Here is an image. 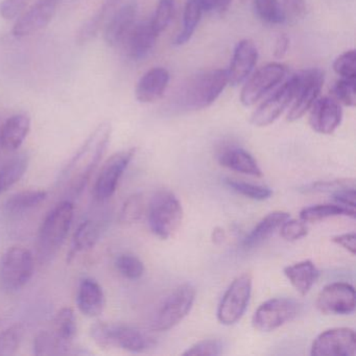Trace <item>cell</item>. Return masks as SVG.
Masks as SVG:
<instances>
[{"label": "cell", "mask_w": 356, "mask_h": 356, "mask_svg": "<svg viewBox=\"0 0 356 356\" xmlns=\"http://www.w3.org/2000/svg\"><path fill=\"white\" fill-rule=\"evenodd\" d=\"M111 134L110 122L99 124L66 165L62 172L61 182L72 197H79L84 191L95 168L107 151Z\"/></svg>", "instance_id": "6da1fadb"}, {"label": "cell", "mask_w": 356, "mask_h": 356, "mask_svg": "<svg viewBox=\"0 0 356 356\" xmlns=\"http://www.w3.org/2000/svg\"><path fill=\"white\" fill-rule=\"evenodd\" d=\"M74 205L70 200L60 202L45 216L39 229L38 256L41 262H49L57 255L72 227Z\"/></svg>", "instance_id": "7a4b0ae2"}, {"label": "cell", "mask_w": 356, "mask_h": 356, "mask_svg": "<svg viewBox=\"0 0 356 356\" xmlns=\"http://www.w3.org/2000/svg\"><path fill=\"white\" fill-rule=\"evenodd\" d=\"M227 70L199 72L183 87L180 104L186 110H202L211 106L228 85Z\"/></svg>", "instance_id": "3957f363"}, {"label": "cell", "mask_w": 356, "mask_h": 356, "mask_svg": "<svg viewBox=\"0 0 356 356\" xmlns=\"http://www.w3.org/2000/svg\"><path fill=\"white\" fill-rule=\"evenodd\" d=\"M90 335L101 349L120 348L126 351L140 353L154 346L153 339L138 329L126 325L97 322L91 326Z\"/></svg>", "instance_id": "277c9868"}, {"label": "cell", "mask_w": 356, "mask_h": 356, "mask_svg": "<svg viewBox=\"0 0 356 356\" xmlns=\"http://www.w3.org/2000/svg\"><path fill=\"white\" fill-rule=\"evenodd\" d=\"M147 218L156 236L170 238L182 224V205L172 191L161 189L152 197L147 205Z\"/></svg>", "instance_id": "5b68a950"}, {"label": "cell", "mask_w": 356, "mask_h": 356, "mask_svg": "<svg viewBox=\"0 0 356 356\" xmlns=\"http://www.w3.org/2000/svg\"><path fill=\"white\" fill-rule=\"evenodd\" d=\"M34 257L26 248L14 245L0 259V285L8 293L24 289L34 274Z\"/></svg>", "instance_id": "8992f818"}, {"label": "cell", "mask_w": 356, "mask_h": 356, "mask_svg": "<svg viewBox=\"0 0 356 356\" xmlns=\"http://www.w3.org/2000/svg\"><path fill=\"white\" fill-rule=\"evenodd\" d=\"M195 300V289L189 283L180 285L166 298L152 322L154 331L162 332L174 328L191 312Z\"/></svg>", "instance_id": "52a82bcc"}, {"label": "cell", "mask_w": 356, "mask_h": 356, "mask_svg": "<svg viewBox=\"0 0 356 356\" xmlns=\"http://www.w3.org/2000/svg\"><path fill=\"white\" fill-rule=\"evenodd\" d=\"M252 293V276L248 273L231 283L218 308V318L222 325L235 324L243 318Z\"/></svg>", "instance_id": "ba28073f"}, {"label": "cell", "mask_w": 356, "mask_h": 356, "mask_svg": "<svg viewBox=\"0 0 356 356\" xmlns=\"http://www.w3.org/2000/svg\"><path fill=\"white\" fill-rule=\"evenodd\" d=\"M301 304L289 298H273L262 303L253 316L254 328L261 332H270L295 318Z\"/></svg>", "instance_id": "9c48e42d"}, {"label": "cell", "mask_w": 356, "mask_h": 356, "mask_svg": "<svg viewBox=\"0 0 356 356\" xmlns=\"http://www.w3.org/2000/svg\"><path fill=\"white\" fill-rule=\"evenodd\" d=\"M296 76L298 80L297 92L287 114V120L291 122L300 120L309 111L324 85V72L318 68L303 70Z\"/></svg>", "instance_id": "30bf717a"}, {"label": "cell", "mask_w": 356, "mask_h": 356, "mask_svg": "<svg viewBox=\"0 0 356 356\" xmlns=\"http://www.w3.org/2000/svg\"><path fill=\"white\" fill-rule=\"evenodd\" d=\"M136 153V149H124L113 154L104 163L95 184V197L105 202L115 193L118 183Z\"/></svg>", "instance_id": "8fae6325"}, {"label": "cell", "mask_w": 356, "mask_h": 356, "mask_svg": "<svg viewBox=\"0 0 356 356\" xmlns=\"http://www.w3.org/2000/svg\"><path fill=\"white\" fill-rule=\"evenodd\" d=\"M287 70L280 63H270L262 66L245 82L241 93V102L245 107L255 105L266 93L282 82Z\"/></svg>", "instance_id": "7c38bea8"}, {"label": "cell", "mask_w": 356, "mask_h": 356, "mask_svg": "<svg viewBox=\"0 0 356 356\" xmlns=\"http://www.w3.org/2000/svg\"><path fill=\"white\" fill-rule=\"evenodd\" d=\"M297 88L298 80L295 74L254 111L252 124L256 127H266L278 120L279 116L293 103Z\"/></svg>", "instance_id": "4fadbf2b"}, {"label": "cell", "mask_w": 356, "mask_h": 356, "mask_svg": "<svg viewBox=\"0 0 356 356\" xmlns=\"http://www.w3.org/2000/svg\"><path fill=\"white\" fill-rule=\"evenodd\" d=\"M312 356H355L356 335L351 328H332L321 333L312 346Z\"/></svg>", "instance_id": "5bb4252c"}, {"label": "cell", "mask_w": 356, "mask_h": 356, "mask_svg": "<svg viewBox=\"0 0 356 356\" xmlns=\"http://www.w3.org/2000/svg\"><path fill=\"white\" fill-rule=\"evenodd\" d=\"M316 308L324 314H351L355 312V291L349 283L326 285L318 293Z\"/></svg>", "instance_id": "9a60e30c"}, {"label": "cell", "mask_w": 356, "mask_h": 356, "mask_svg": "<svg viewBox=\"0 0 356 356\" xmlns=\"http://www.w3.org/2000/svg\"><path fill=\"white\" fill-rule=\"evenodd\" d=\"M60 0H38L14 24L13 35L26 37L49 26L57 11Z\"/></svg>", "instance_id": "2e32d148"}, {"label": "cell", "mask_w": 356, "mask_h": 356, "mask_svg": "<svg viewBox=\"0 0 356 356\" xmlns=\"http://www.w3.org/2000/svg\"><path fill=\"white\" fill-rule=\"evenodd\" d=\"M309 110L310 127L318 134H332L341 124L343 111L333 97H318Z\"/></svg>", "instance_id": "e0dca14e"}, {"label": "cell", "mask_w": 356, "mask_h": 356, "mask_svg": "<svg viewBox=\"0 0 356 356\" xmlns=\"http://www.w3.org/2000/svg\"><path fill=\"white\" fill-rule=\"evenodd\" d=\"M258 60V49L250 39L239 41L234 49L232 60L227 72L231 86H238L248 80Z\"/></svg>", "instance_id": "ac0fdd59"}, {"label": "cell", "mask_w": 356, "mask_h": 356, "mask_svg": "<svg viewBox=\"0 0 356 356\" xmlns=\"http://www.w3.org/2000/svg\"><path fill=\"white\" fill-rule=\"evenodd\" d=\"M138 7L137 3H126L118 8L108 20L104 32V39L110 47H118L124 43L133 26L136 24Z\"/></svg>", "instance_id": "d6986e66"}, {"label": "cell", "mask_w": 356, "mask_h": 356, "mask_svg": "<svg viewBox=\"0 0 356 356\" xmlns=\"http://www.w3.org/2000/svg\"><path fill=\"white\" fill-rule=\"evenodd\" d=\"M159 35L154 30L151 20L135 24L132 30L124 39V47L131 59L135 61L145 59L153 51Z\"/></svg>", "instance_id": "ffe728a7"}, {"label": "cell", "mask_w": 356, "mask_h": 356, "mask_svg": "<svg viewBox=\"0 0 356 356\" xmlns=\"http://www.w3.org/2000/svg\"><path fill=\"white\" fill-rule=\"evenodd\" d=\"M170 72L166 68L155 67L145 72L135 89L137 101L151 104L161 99L170 84Z\"/></svg>", "instance_id": "44dd1931"}, {"label": "cell", "mask_w": 356, "mask_h": 356, "mask_svg": "<svg viewBox=\"0 0 356 356\" xmlns=\"http://www.w3.org/2000/svg\"><path fill=\"white\" fill-rule=\"evenodd\" d=\"M76 305L80 312L89 318L103 314L106 306L105 293L97 280L92 278L81 280L76 293Z\"/></svg>", "instance_id": "7402d4cb"}, {"label": "cell", "mask_w": 356, "mask_h": 356, "mask_svg": "<svg viewBox=\"0 0 356 356\" xmlns=\"http://www.w3.org/2000/svg\"><path fill=\"white\" fill-rule=\"evenodd\" d=\"M31 131L30 116L15 114L6 120L0 129V145L7 152H15L22 147Z\"/></svg>", "instance_id": "603a6c76"}, {"label": "cell", "mask_w": 356, "mask_h": 356, "mask_svg": "<svg viewBox=\"0 0 356 356\" xmlns=\"http://www.w3.org/2000/svg\"><path fill=\"white\" fill-rule=\"evenodd\" d=\"M122 0H104L95 15L83 24L76 33V44L85 45L99 34L105 22L110 19L114 12L120 8Z\"/></svg>", "instance_id": "cb8c5ba5"}, {"label": "cell", "mask_w": 356, "mask_h": 356, "mask_svg": "<svg viewBox=\"0 0 356 356\" xmlns=\"http://www.w3.org/2000/svg\"><path fill=\"white\" fill-rule=\"evenodd\" d=\"M220 165L248 176L262 177V172L256 160L241 147H229L218 156Z\"/></svg>", "instance_id": "d4e9b609"}, {"label": "cell", "mask_w": 356, "mask_h": 356, "mask_svg": "<svg viewBox=\"0 0 356 356\" xmlns=\"http://www.w3.org/2000/svg\"><path fill=\"white\" fill-rule=\"evenodd\" d=\"M289 218H291L289 213L284 211H275L268 214L243 239V247L245 249H253L261 245L280 229L283 222H286Z\"/></svg>", "instance_id": "484cf974"}, {"label": "cell", "mask_w": 356, "mask_h": 356, "mask_svg": "<svg viewBox=\"0 0 356 356\" xmlns=\"http://www.w3.org/2000/svg\"><path fill=\"white\" fill-rule=\"evenodd\" d=\"M34 354L44 355H84L91 354L86 350L76 348L72 343H62L53 332L41 331L34 339Z\"/></svg>", "instance_id": "4316f807"}, {"label": "cell", "mask_w": 356, "mask_h": 356, "mask_svg": "<svg viewBox=\"0 0 356 356\" xmlns=\"http://www.w3.org/2000/svg\"><path fill=\"white\" fill-rule=\"evenodd\" d=\"M283 272L296 291L301 296H306L309 293L320 275L318 268L310 260H304L293 266H286Z\"/></svg>", "instance_id": "83f0119b"}, {"label": "cell", "mask_w": 356, "mask_h": 356, "mask_svg": "<svg viewBox=\"0 0 356 356\" xmlns=\"http://www.w3.org/2000/svg\"><path fill=\"white\" fill-rule=\"evenodd\" d=\"M102 234V227L95 220H85L76 229L72 238V247L68 253V261H72L76 254L93 249Z\"/></svg>", "instance_id": "f1b7e54d"}, {"label": "cell", "mask_w": 356, "mask_h": 356, "mask_svg": "<svg viewBox=\"0 0 356 356\" xmlns=\"http://www.w3.org/2000/svg\"><path fill=\"white\" fill-rule=\"evenodd\" d=\"M45 191H24L10 197L3 204V210L8 216H18L34 209L47 200Z\"/></svg>", "instance_id": "f546056e"}, {"label": "cell", "mask_w": 356, "mask_h": 356, "mask_svg": "<svg viewBox=\"0 0 356 356\" xmlns=\"http://www.w3.org/2000/svg\"><path fill=\"white\" fill-rule=\"evenodd\" d=\"M203 11L200 0H187L183 13L182 31L175 37L172 44L181 47L191 40L201 20Z\"/></svg>", "instance_id": "4dcf8cb0"}, {"label": "cell", "mask_w": 356, "mask_h": 356, "mask_svg": "<svg viewBox=\"0 0 356 356\" xmlns=\"http://www.w3.org/2000/svg\"><path fill=\"white\" fill-rule=\"evenodd\" d=\"M29 168V156L22 153L12 158L0 168V195L15 185L26 174Z\"/></svg>", "instance_id": "1f68e13d"}, {"label": "cell", "mask_w": 356, "mask_h": 356, "mask_svg": "<svg viewBox=\"0 0 356 356\" xmlns=\"http://www.w3.org/2000/svg\"><path fill=\"white\" fill-rule=\"evenodd\" d=\"M334 216H350L355 218V210L350 208L343 207V206L335 204H321V205L310 206V207L304 208L300 212V218L304 222H318L321 220H326Z\"/></svg>", "instance_id": "d6a6232c"}, {"label": "cell", "mask_w": 356, "mask_h": 356, "mask_svg": "<svg viewBox=\"0 0 356 356\" xmlns=\"http://www.w3.org/2000/svg\"><path fill=\"white\" fill-rule=\"evenodd\" d=\"M53 333L65 343H72L78 331L76 314L70 307H64L60 309L54 318Z\"/></svg>", "instance_id": "836d02e7"}, {"label": "cell", "mask_w": 356, "mask_h": 356, "mask_svg": "<svg viewBox=\"0 0 356 356\" xmlns=\"http://www.w3.org/2000/svg\"><path fill=\"white\" fill-rule=\"evenodd\" d=\"M253 8L258 18L266 24H283L286 22L280 0H253Z\"/></svg>", "instance_id": "e575fe53"}, {"label": "cell", "mask_w": 356, "mask_h": 356, "mask_svg": "<svg viewBox=\"0 0 356 356\" xmlns=\"http://www.w3.org/2000/svg\"><path fill=\"white\" fill-rule=\"evenodd\" d=\"M147 212L145 197L141 193L131 195L128 197L120 214V220L122 224H136Z\"/></svg>", "instance_id": "d590c367"}, {"label": "cell", "mask_w": 356, "mask_h": 356, "mask_svg": "<svg viewBox=\"0 0 356 356\" xmlns=\"http://www.w3.org/2000/svg\"><path fill=\"white\" fill-rule=\"evenodd\" d=\"M225 183L239 195H245V197L255 200V201L268 200L273 193L270 187L264 186V185L252 184V183L243 182L234 179H226Z\"/></svg>", "instance_id": "8d00e7d4"}, {"label": "cell", "mask_w": 356, "mask_h": 356, "mask_svg": "<svg viewBox=\"0 0 356 356\" xmlns=\"http://www.w3.org/2000/svg\"><path fill=\"white\" fill-rule=\"evenodd\" d=\"M22 334L24 328L20 324L12 325L0 333V356L15 355L19 349Z\"/></svg>", "instance_id": "74e56055"}, {"label": "cell", "mask_w": 356, "mask_h": 356, "mask_svg": "<svg viewBox=\"0 0 356 356\" xmlns=\"http://www.w3.org/2000/svg\"><path fill=\"white\" fill-rule=\"evenodd\" d=\"M115 268L122 276L129 280H137L143 277L145 266L136 256L122 254L115 260Z\"/></svg>", "instance_id": "f35d334b"}, {"label": "cell", "mask_w": 356, "mask_h": 356, "mask_svg": "<svg viewBox=\"0 0 356 356\" xmlns=\"http://www.w3.org/2000/svg\"><path fill=\"white\" fill-rule=\"evenodd\" d=\"M355 80L341 79L332 87L333 99L341 105L354 107L356 104Z\"/></svg>", "instance_id": "ab89813d"}, {"label": "cell", "mask_w": 356, "mask_h": 356, "mask_svg": "<svg viewBox=\"0 0 356 356\" xmlns=\"http://www.w3.org/2000/svg\"><path fill=\"white\" fill-rule=\"evenodd\" d=\"M175 11V0H159L155 14L151 19L152 26L158 35L166 30L172 22Z\"/></svg>", "instance_id": "60d3db41"}, {"label": "cell", "mask_w": 356, "mask_h": 356, "mask_svg": "<svg viewBox=\"0 0 356 356\" xmlns=\"http://www.w3.org/2000/svg\"><path fill=\"white\" fill-rule=\"evenodd\" d=\"M333 70L341 79L356 80V54L354 49L345 51L335 59Z\"/></svg>", "instance_id": "b9f144b4"}, {"label": "cell", "mask_w": 356, "mask_h": 356, "mask_svg": "<svg viewBox=\"0 0 356 356\" xmlns=\"http://www.w3.org/2000/svg\"><path fill=\"white\" fill-rule=\"evenodd\" d=\"M222 352V343L218 339H204L189 347L183 353L184 356L220 355Z\"/></svg>", "instance_id": "7bdbcfd3"}, {"label": "cell", "mask_w": 356, "mask_h": 356, "mask_svg": "<svg viewBox=\"0 0 356 356\" xmlns=\"http://www.w3.org/2000/svg\"><path fill=\"white\" fill-rule=\"evenodd\" d=\"M308 228L303 220H289L280 227V235L286 241H295L307 235Z\"/></svg>", "instance_id": "ee69618b"}, {"label": "cell", "mask_w": 356, "mask_h": 356, "mask_svg": "<svg viewBox=\"0 0 356 356\" xmlns=\"http://www.w3.org/2000/svg\"><path fill=\"white\" fill-rule=\"evenodd\" d=\"M281 5L284 10L286 22H296L305 17L307 11L305 0H282Z\"/></svg>", "instance_id": "f6af8a7d"}, {"label": "cell", "mask_w": 356, "mask_h": 356, "mask_svg": "<svg viewBox=\"0 0 356 356\" xmlns=\"http://www.w3.org/2000/svg\"><path fill=\"white\" fill-rule=\"evenodd\" d=\"M29 0H3L0 3V16L5 20L19 17L28 6Z\"/></svg>", "instance_id": "bcb514c9"}, {"label": "cell", "mask_w": 356, "mask_h": 356, "mask_svg": "<svg viewBox=\"0 0 356 356\" xmlns=\"http://www.w3.org/2000/svg\"><path fill=\"white\" fill-rule=\"evenodd\" d=\"M355 187H343L333 191L332 200L339 205L355 210Z\"/></svg>", "instance_id": "7dc6e473"}, {"label": "cell", "mask_w": 356, "mask_h": 356, "mask_svg": "<svg viewBox=\"0 0 356 356\" xmlns=\"http://www.w3.org/2000/svg\"><path fill=\"white\" fill-rule=\"evenodd\" d=\"M332 241L337 245H341L348 252L355 255L356 253V235L355 233H346V234L337 235L332 238Z\"/></svg>", "instance_id": "c3c4849f"}, {"label": "cell", "mask_w": 356, "mask_h": 356, "mask_svg": "<svg viewBox=\"0 0 356 356\" xmlns=\"http://www.w3.org/2000/svg\"><path fill=\"white\" fill-rule=\"evenodd\" d=\"M289 47V38L285 34H279L275 40L274 44V57L276 59H282L286 55Z\"/></svg>", "instance_id": "681fc988"}, {"label": "cell", "mask_w": 356, "mask_h": 356, "mask_svg": "<svg viewBox=\"0 0 356 356\" xmlns=\"http://www.w3.org/2000/svg\"><path fill=\"white\" fill-rule=\"evenodd\" d=\"M232 1L233 0H216V5L214 10H216L218 13H220V15H222V14L228 11Z\"/></svg>", "instance_id": "f907efd6"}, {"label": "cell", "mask_w": 356, "mask_h": 356, "mask_svg": "<svg viewBox=\"0 0 356 356\" xmlns=\"http://www.w3.org/2000/svg\"><path fill=\"white\" fill-rule=\"evenodd\" d=\"M226 236H225V232L222 229L216 228V230H213V234H212V239H213V243H220L225 241Z\"/></svg>", "instance_id": "816d5d0a"}, {"label": "cell", "mask_w": 356, "mask_h": 356, "mask_svg": "<svg viewBox=\"0 0 356 356\" xmlns=\"http://www.w3.org/2000/svg\"><path fill=\"white\" fill-rule=\"evenodd\" d=\"M200 3H201L202 8H203L204 11H214V8H216V0H200Z\"/></svg>", "instance_id": "f5cc1de1"}, {"label": "cell", "mask_w": 356, "mask_h": 356, "mask_svg": "<svg viewBox=\"0 0 356 356\" xmlns=\"http://www.w3.org/2000/svg\"><path fill=\"white\" fill-rule=\"evenodd\" d=\"M243 3H245V0H243Z\"/></svg>", "instance_id": "db71d44e"}]
</instances>
